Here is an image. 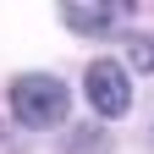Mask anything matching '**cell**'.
I'll use <instances>...</instances> for the list:
<instances>
[{"mask_svg":"<svg viewBox=\"0 0 154 154\" xmlns=\"http://www.w3.org/2000/svg\"><path fill=\"white\" fill-rule=\"evenodd\" d=\"M11 121L17 127H28V132H50V127H61L66 121V110H72V88L61 83V77H50V72H28V77H17L11 83Z\"/></svg>","mask_w":154,"mask_h":154,"instance_id":"1","label":"cell"},{"mask_svg":"<svg viewBox=\"0 0 154 154\" xmlns=\"http://www.w3.org/2000/svg\"><path fill=\"white\" fill-rule=\"evenodd\" d=\"M83 94H88V105L105 116V121H116V116H127L132 110V77L121 61H94L83 72Z\"/></svg>","mask_w":154,"mask_h":154,"instance_id":"2","label":"cell"},{"mask_svg":"<svg viewBox=\"0 0 154 154\" xmlns=\"http://www.w3.org/2000/svg\"><path fill=\"white\" fill-rule=\"evenodd\" d=\"M132 6H110V0H66L61 6V22L72 33H110Z\"/></svg>","mask_w":154,"mask_h":154,"instance_id":"3","label":"cell"},{"mask_svg":"<svg viewBox=\"0 0 154 154\" xmlns=\"http://www.w3.org/2000/svg\"><path fill=\"white\" fill-rule=\"evenodd\" d=\"M132 61L143 72H154V38H132Z\"/></svg>","mask_w":154,"mask_h":154,"instance_id":"4","label":"cell"}]
</instances>
